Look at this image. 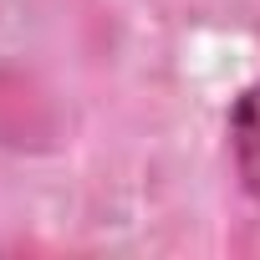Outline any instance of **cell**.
<instances>
[{
    "label": "cell",
    "mask_w": 260,
    "mask_h": 260,
    "mask_svg": "<svg viewBox=\"0 0 260 260\" xmlns=\"http://www.w3.org/2000/svg\"><path fill=\"white\" fill-rule=\"evenodd\" d=\"M230 153L245 194L260 204V82H250L230 107Z\"/></svg>",
    "instance_id": "6da1fadb"
}]
</instances>
